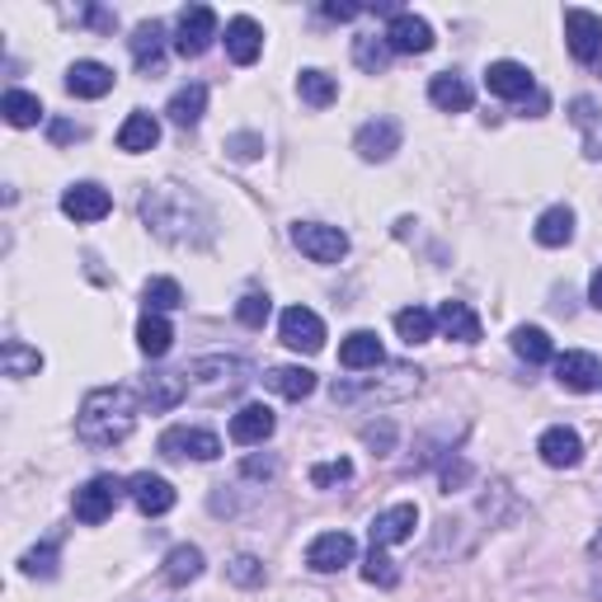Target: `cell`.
<instances>
[{
	"label": "cell",
	"instance_id": "obj_1",
	"mask_svg": "<svg viewBox=\"0 0 602 602\" xmlns=\"http://www.w3.org/2000/svg\"><path fill=\"white\" fill-rule=\"evenodd\" d=\"M142 222L165 245H208L212 240V212L184 184H160V189L142 193Z\"/></svg>",
	"mask_w": 602,
	"mask_h": 602
},
{
	"label": "cell",
	"instance_id": "obj_2",
	"mask_svg": "<svg viewBox=\"0 0 602 602\" xmlns=\"http://www.w3.org/2000/svg\"><path fill=\"white\" fill-rule=\"evenodd\" d=\"M142 414V391L132 387H99L80 400L76 410V438L86 448H118L128 443V433L137 429Z\"/></svg>",
	"mask_w": 602,
	"mask_h": 602
},
{
	"label": "cell",
	"instance_id": "obj_3",
	"mask_svg": "<svg viewBox=\"0 0 602 602\" xmlns=\"http://www.w3.org/2000/svg\"><path fill=\"white\" fill-rule=\"evenodd\" d=\"M419 381H424V372L410 368V363H381L377 377H339L330 381V400L334 405H372V400H405L419 391Z\"/></svg>",
	"mask_w": 602,
	"mask_h": 602
},
{
	"label": "cell",
	"instance_id": "obj_4",
	"mask_svg": "<svg viewBox=\"0 0 602 602\" xmlns=\"http://www.w3.org/2000/svg\"><path fill=\"white\" fill-rule=\"evenodd\" d=\"M123 494H128V480H118V475H90L86 485L76 490L71 509H76L80 523L99 528L104 518H113V509H118V504H123Z\"/></svg>",
	"mask_w": 602,
	"mask_h": 602
},
{
	"label": "cell",
	"instance_id": "obj_5",
	"mask_svg": "<svg viewBox=\"0 0 602 602\" xmlns=\"http://www.w3.org/2000/svg\"><path fill=\"white\" fill-rule=\"evenodd\" d=\"M184 372H189L193 387H203V391H212V395L250 387V363H245V358H193Z\"/></svg>",
	"mask_w": 602,
	"mask_h": 602
},
{
	"label": "cell",
	"instance_id": "obj_6",
	"mask_svg": "<svg viewBox=\"0 0 602 602\" xmlns=\"http://www.w3.org/2000/svg\"><path fill=\"white\" fill-rule=\"evenodd\" d=\"M292 245L311 259V264H339L349 254V235L339 227H325V222H297L292 227Z\"/></svg>",
	"mask_w": 602,
	"mask_h": 602
},
{
	"label": "cell",
	"instance_id": "obj_7",
	"mask_svg": "<svg viewBox=\"0 0 602 602\" xmlns=\"http://www.w3.org/2000/svg\"><path fill=\"white\" fill-rule=\"evenodd\" d=\"M160 456H170V461H217L222 456V438H217L212 429H189V424H174L160 433Z\"/></svg>",
	"mask_w": 602,
	"mask_h": 602
},
{
	"label": "cell",
	"instance_id": "obj_8",
	"mask_svg": "<svg viewBox=\"0 0 602 602\" xmlns=\"http://www.w3.org/2000/svg\"><path fill=\"white\" fill-rule=\"evenodd\" d=\"M278 339H283L292 353H320L325 349V320L311 307H288L278 315Z\"/></svg>",
	"mask_w": 602,
	"mask_h": 602
},
{
	"label": "cell",
	"instance_id": "obj_9",
	"mask_svg": "<svg viewBox=\"0 0 602 602\" xmlns=\"http://www.w3.org/2000/svg\"><path fill=\"white\" fill-rule=\"evenodd\" d=\"M217 38V10L212 6H189L179 14V33H174V52L179 57H203Z\"/></svg>",
	"mask_w": 602,
	"mask_h": 602
},
{
	"label": "cell",
	"instance_id": "obj_10",
	"mask_svg": "<svg viewBox=\"0 0 602 602\" xmlns=\"http://www.w3.org/2000/svg\"><path fill=\"white\" fill-rule=\"evenodd\" d=\"M565 43L574 62L593 67L602 57V19L593 10H565Z\"/></svg>",
	"mask_w": 602,
	"mask_h": 602
},
{
	"label": "cell",
	"instance_id": "obj_11",
	"mask_svg": "<svg viewBox=\"0 0 602 602\" xmlns=\"http://www.w3.org/2000/svg\"><path fill=\"white\" fill-rule=\"evenodd\" d=\"M400 137H405V132H400L395 118L381 113V118H372V123H363L353 132V151L363 160H372V165H381V160H391L400 151Z\"/></svg>",
	"mask_w": 602,
	"mask_h": 602
},
{
	"label": "cell",
	"instance_id": "obj_12",
	"mask_svg": "<svg viewBox=\"0 0 602 602\" xmlns=\"http://www.w3.org/2000/svg\"><path fill=\"white\" fill-rule=\"evenodd\" d=\"M387 43H391V52L419 57V52L433 48V24L424 14H414V10H395L391 24H387Z\"/></svg>",
	"mask_w": 602,
	"mask_h": 602
},
{
	"label": "cell",
	"instance_id": "obj_13",
	"mask_svg": "<svg viewBox=\"0 0 602 602\" xmlns=\"http://www.w3.org/2000/svg\"><path fill=\"white\" fill-rule=\"evenodd\" d=\"M353 555H358V541L349 532H320L307 546V565L315 574H334V570L353 565Z\"/></svg>",
	"mask_w": 602,
	"mask_h": 602
},
{
	"label": "cell",
	"instance_id": "obj_14",
	"mask_svg": "<svg viewBox=\"0 0 602 602\" xmlns=\"http://www.w3.org/2000/svg\"><path fill=\"white\" fill-rule=\"evenodd\" d=\"M62 212L71 217V222H104V217L113 212V198L109 189L90 184V179H80V184H71L62 193Z\"/></svg>",
	"mask_w": 602,
	"mask_h": 602
},
{
	"label": "cell",
	"instance_id": "obj_15",
	"mask_svg": "<svg viewBox=\"0 0 602 602\" xmlns=\"http://www.w3.org/2000/svg\"><path fill=\"white\" fill-rule=\"evenodd\" d=\"M414 528H419V509H414V504H391L387 513L372 518L368 536H372V546L387 551V546H400V541H410Z\"/></svg>",
	"mask_w": 602,
	"mask_h": 602
},
{
	"label": "cell",
	"instance_id": "obj_16",
	"mask_svg": "<svg viewBox=\"0 0 602 602\" xmlns=\"http://www.w3.org/2000/svg\"><path fill=\"white\" fill-rule=\"evenodd\" d=\"M189 391H193L189 372H155V377H147V387H142V405L151 414H165L174 405H184Z\"/></svg>",
	"mask_w": 602,
	"mask_h": 602
},
{
	"label": "cell",
	"instance_id": "obj_17",
	"mask_svg": "<svg viewBox=\"0 0 602 602\" xmlns=\"http://www.w3.org/2000/svg\"><path fill=\"white\" fill-rule=\"evenodd\" d=\"M128 499L137 509H142L147 518H160V513H170L174 509V485L165 475H151V471H137L128 480Z\"/></svg>",
	"mask_w": 602,
	"mask_h": 602
},
{
	"label": "cell",
	"instance_id": "obj_18",
	"mask_svg": "<svg viewBox=\"0 0 602 602\" xmlns=\"http://www.w3.org/2000/svg\"><path fill=\"white\" fill-rule=\"evenodd\" d=\"M128 48H132L137 71L160 76V67H165V24H160V19H147V24H137L132 38H128Z\"/></svg>",
	"mask_w": 602,
	"mask_h": 602
},
{
	"label": "cell",
	"instance_id": "obj_19",
	"mask_svg": "<svg viewBox=\"0 0 602 602\" xmlns=\"http://www.w3.org/2000/svg\"><path fill=\"white\" fill-rule=\"evenodd\" d=\"M536 452H541V461H546V466H555V471H570V466H579V461H584V443H579V433L565 429V424H555V429L541 433V438H536Z\"/></svg>",
	"mask_w": 602,
	"mask_h": 602
},
{
	"label": "cell",
	"instance_id": "obj_20",
	"mask_svg": "<svg viewBox=\"0 0 602 602\" xmlns=\"http://www.w3.org/2000/svg\"><path fill=\"white\" fill-rule=\"evenodd\" d=\"M273 429H278V419L269 405H245L231 414V443H240V448H264Z\"/></svg>",
	"mask_w": 602,
	"mask_h": 602
},
{
	"label": "cell",
	"instance_id": "obj_21",
	"mask_svg": "<svg viewBox=\"0 0 602 602\" xmlns=\"http://www.w3.org/2000/svg\"><path fill=\"white\" fill-rule=\"evenodd\" d=\"M485 90L499 99H532L536 94V80L523 62H490L485 67Z\"/></svg>",
	"mask_w": 602,
	"mask_h": 602
},
{
	"label": "cell",
	"instance_id": "obj_22",
	"mask_svg": "<svg viewBox=\"0 0 602 602\" xmlns=\"http://www.w3.org/2000/svg\"><path fill=\"white\" fill-rule=\"evenodd\" d=\"M555 381H560V387H565V391H579V395H584V391H598L602 387V363H598V358L593 353H565V358H555Z\"/></svg>",
	"mask_w": 602,
	"mask_h": 602
},
{
	"label": "cell",
	"instance_id": "obj_23",
	"mask_svg": "<svg viewBox=\"0 0 602 602\" xmlns=\"http://www.w3.org/2000/svg\"><path fill=\"white\" fill-rule=\"evenodd\" d=\"M259 52H264V29H259L250 14H235L227 24V57L235 67H254Z\"/></svg>",
	"mask_w": 602,
	"mask_h": 602
},
{
	"label": "cell",
	"instance_id": "obj_24",
	"mask_svg": "<svg viewBox=\"0 0 602 602\" xmlns=\"http://www.w3.org/2000/svg\"><path fill=\"white\" fill-rule=\"evenodd\" d=\"M381 363H387V353H381V339L372 330H353L344 344H339V368L344 372H368Z\"/></svg>",
	"mask_w": 602,
	"mask_h": 602
},
{
	"label": "cell",
	"instance_id": "obj_25",
	"mask_svg": "<svg viewBox=\"0 0 602 602\" xmlns=\"http://www.w3.org/2000/svg\"><path fill=\"white\" fill-rule=\"evenodd\" d=\"M433 320L448 339H456V344H480V315L466 307V301H443V307L433 311Z\"/></svg>",
	"mask_w": 602,
	"mask_h": 602
},
{
	"label": "cell",
	"instance_id": "obj_26",
	"mask_svg": "<svg viewBox=\"0 0 602 602\" xmlns=\"http://www.w3.org/2000/svg\"><path fill=\"white\" fill-rule=\"evenodd\" d=\"M113 71L104 67V62H71V71H67V90L76 94V99H104L109 90H113Z\"/></svg>",
	"mask_w": 602,
	"mask_h": 602
},
{
	"label": "cell",
	"instance_id": "obj_27",
	"mask_svg": "<svg viewBox=\"0 0 602 602\" xmlns=\"http://www.w3.org/2000/svg\"><path fill=\"white\" fill-rule=\"evenodd\" d=\"M160 142V118L147 113V109H137L123 118V128H118V151H132V155H142Z\"/></svg>",
	"mask_w": 602,
	"mask_h": 602
},
{
	"label": "cell",
	"instance_id": "obj_28",
	"mask_svg": "<svg viewBox=\"0 0 602 602\" xmlns=\"http://www.w3.org/2000/svg\"><path fill=\"white\" fill-rule=\"evenodd\" d=\"M165 113H170L174 128H184V132L198 128V123H203V113H208V86H198V80H193V86L174 90L170 104H165Z\"/></svg>",
	"mask_w": 602,
	"mask_h": 602
},
{
	"label": "cell",
	"instance_id": "obj_29",
	"mask_svg": "<svg viewBox=\"0 0 602 602\" xmlns=\"http://www.w3.org/2000/svg\"><path fill=\"white\" fill-rule=\"evenodd\" d=\"M532 235H536V245H546V250H560V245H570V240H574V212H570L565 203L546 208V212L536 217Z\"/></svg>",
	"mask_w": 602,
	"mask_h": 602
},
{
	"label": "cell",
	"instance_id": "obj_30",
	"mask_svg": "<svg viewBox=\"0 0 602 602\" xmlns=\"http://www.w3.org/2000/svg\"><path fill=\"white\" fill-rule=\"evenodd\" d=\"M429 99H433V109H443V113H466L475 94L456 71H443V76L429 80Z\"/></svg>",
	"mask_w": 602,
	"mask_h": 602
},
{
	"label": "cell",
	"instance_id": "obj_31",
	"mask_svg": "<svg viewBox=\"0 0 602 602\" xmlns=\"http://www.w3.org/2000/svg\"><path fill=\"white\" fill-rule=\"evenodd\" d=\"M570 118H574V128L584 132L589 160H602V104H598V99H589V94H579L570 104Z\"/></svg>",
	"mask_w": 602,
	"mask_h": 602
},
{
	"label": "cell",
	"instance_id": "obj_32",
	"mask_svg": "<svg viewBox=\"0 0 602 602\" xmlns=\"http://www.w3.org/2000/svg\"><path fill=\"white\" fill-rule=\"evenodd\" d=\"M0 372H6L10 381L38 377L43 372V353H38L33 344H24V339H6V349H0Z\"/></svg>",
	"mask_w": 602,
	"mask_h": 602
},
{
	"label": "cell",
	"instance_id": "obj_33",
	"mask_svg": "<svg viewBox=\"0 0 602 602\" xmlns=\"http://www.w3.org/2000/svg\"><path fill=\"white\" fill-rule=\"evenodd\" d=\"M264 387L278 391L283 400H307V395L315 391V372H311V368H297V363H288V368H269Z\"/></svg>",
	"mask_w": 602,
	"mask_h": 602
},
{
	"label": "cell",
	"instance_id": "obj_34",
	"mask_svg": "<svg viewBox=\"0 0 602 602\" xmlns=\"http://www.w3.org/2000/svg\"><path fill=\"white\" fill-rule=\"evenodd\" d=\"M198 574H203V551L189 546V541H184V546H174V551L165 555V570H160V579H165L170 589H184V584H193Z\"/></svg>",
	"mask_w": 602,
	"mask_h": 602
},
{
	"label": "cell",
	"instance_id": "obj_35",
	"mask_svg": "<svg viewBox=\"0 0 602 602\" xmlns=\"http://www.w3.org/2000/svg\"><path fill=\"white\" fill-rule=\"evenodd\" d=\"M170 344H174V330H170V320H165V315L147 311L142 320H137V349H142L147 358H165Z\"/></svg>",
	"mask_w": 602,
	"mask_h": 602
},
{
	"label": "cell",
	"instance_id": "obj_36",
	"mask_svg": "<svg viewBox=\"0 0 602 602\" xmlns=\"http://www.w3.org/2000/svg\"><path fill=\"white\" fill-rule=\"evenodd\" d=\"M509 344H513V353L523 358V363H532V368H536V363H551V358H555L551 334L541 330V325H518Z\"/></svg>",
	"mask_w": 602,
	"mask_h": 602
},
{
	"label": "cell",
	"instance_id": "obj_37",
	"mask_svg": "<svg viewBox=\"0 0 602 602\" xmlns=\"http://www.w3.org/2000/svg\"><path fill=\"white\" fill-rule=\"evenodd\" d=\"M297 94H301V104H311V109H330L339 99V80L325 76V71H315V67H307L297 76Z\"/></svg>",
	"mask_w": 602,
	"mask_h": 602
},
{
	"label": "cell",
	"instance_id": "obj_38",
	"mask_svg": "<svg viewBox=\"0 0 602 602\" xmlns=\"http://www.w3.org/2000/svg\"><path fill=\"white\" fill-rule=\"evenodd\" d=\"M0 113H6L10 128H33V123H43V99L29 94V90H6Z\"/></svg>",
	"mask_w": 602,
	"mask_h": 602
},
{
	"label": "cell",
	"instance_id": "obj_39",
	"mask_svg": "<svg viewBox=\"0 0 602 602\" xmlns=\"http://www.w3.org/2000/svg\"><path fill=\"white\" fill-rule=\"evenodd\" d=\"M353 62L358 71H368V76H381L391 67V43H387V33H363V38H353Z\"/></svg>",
	"mask_w": 602,
	"mask_h": 602
},
{
	"label": "cell",
	"instance_id": "obj_40",
	"mask_svg": "<svg viewBox=\"0 0 602 602\" xmlns=\"http://www.w3.org/2000/svg\"><path fill=\"white\" fill-rule=\"evenodd\" d=\"M433 330H438L433 311H424V307H405V311H395V334L405 339V344H429Z\"/></svg>",
	"mask_w": 602,
	"mask_h": 602
},
{
	"label": "cell",
	"instance_id": "obj_41",
	"mask_svg": "<svg viewBox=\"0 0 602 602\" xmlns=\"http://www.w3.org/2000/svg\"><path fill=\"white\" fill-rule=\"evenodd\" d=\"M142 301H147V311L165 315V311H179V307H184V288H179L174 278H151V283L142 288Z\"/></svg>",
	"mask_w": 602,
	"mask_h": 602
},
{
	"label": "cell",
	"instance_id": "obj_42",
	"mask_svg": "<svg viewBox=\"0 0 602 602\" xmlns=\"http://www.w3.org/2000/svg\"><path fill=\"white\" fill-rule=\"evenodd\" d=\"M269 311H273V297H269V292H245V297L235 301V320H240L245 330H264Z\"/></svg>",
	"mask_w": 602,
	"mask_h": 602
},
{
	"label": "cell",
	"instance_id": "obj_43",
	"mask_svg": "<svg viewBox=\"0 0 602 602\" xmlns=\"http://www.w3.org/2000/svg\"><path fill=\"white\" fill-rule=\"evenodd\" d=\"M363 579H368V584H377V589H395L400 584V570H395V560L387 551L372 546L368 560H363Z\"/></svg>",
	"mask_w": 602,
	"mask_h": 602
},
{
	"label": "cell",
	"instance_id": "obj_44",
	"mask_svg": "<svg viewBox=\"0 0 602 602\" xmlns=\"http://www.w3.org/2000/svg\"><path fill=\"white\" fill-rule=\"evenodd\" d=\"M19 570H24L29 579H52L57 574V536L43 541V546L24 551V560H19Z\"/></svg>",
	"mask_w": 602,
	"mask_h": 602
},
{
	"label": "cell",
	"instance_id": "obj_45",
	"mask_svg": "<svg viewBox=\"0 0 602 602\" xmlns=\"http://www.w3.org/2000/svg\"><path fill=\"white\" fill-rule=\"evenodd\" d=\"M344 480H353V461L349 456L315 461V466H311V485L315 490H334V485H344Z\"/></svg>",
	"mask_w": 602,
	"mask_h": 602
},
{
	"label": "cell",
	"instance_id": "obj_46",
	"mask_svg": "<svg viewBox=\"0 0 602 602\" xmlns=\"http://www.w3.org/2000/svg\"><path fill=\"white\" fill-rule=\"evenodd\" d=\"M227 574H231V584H240V589H259V584H264V560H259V555H235L227 565Z\"/></svg>",
	"mask_w": 602,
	"mask_h": 602
},
{
	"label": "cell",
	"instance_id": "obj_47",
	"mask_svg": "<svg viewBox=\"0 0 602 602\" xmlns=\"http://www.w3.org/2000/svg\"><path fill=\"white\" fill-rule=\"evenodd\" d=\"M363 443L377 456H391L395 452V419H377V424H363Z\"/></svg>",
	"mask_w": 602,
	"mask_h": 602
},
{
	"label": "cell",
	"instance_id": "obj_48",
	"mask_svg": "<svg viewBox=\"0 0 602 602\" xmlns=\"http://www.w3.org/2000/svg\"><path fill=\"white\" fill-rule=\"evenodd\" d=\"M227 151L235 160H259V151H264V137H259V132H235V137H227Z\"/></svg>",
	"mask_w": 602,
	"mask_h": 602
},
{
	"label": "cell",
	"instance_id": "obj_49",
	"mask_svg": "<svg viewBox=\"0 0 602 602\" xmlns=\"http://www.w3.org/2000/svg\"><path fill=\"white\" fill-rule=\"evenodd\" d=\"M461 485H471V461L466 456H448L443 461V490H461Z\"/></svg>",
	"mask_w": 602,
	"mask_h": 602
},
{
	"label": "cell",
	"instance_id": "obj_50",
	"mask_svg": "<svg viewBox=\"0 0 602 602\" xmlns=\"http://www.w3.org/2000/svg\"><path fill=\"white\" fill-rule=\"evenodd\" d=\"M240 475H245V480H273L278 475V456H245V461H240Z\"/></svg>",
	"mask_w": 602,
	"mask_h": 602
},
{
	"label": "cell",
	"instance_id": "obj_51",
	"mask_svg": "<svg viewBox=\"0 0 602 602\" xmlns=\"http://www.w3.org/2000/svg\"><path fill=\"white\" fill-rule=\"evenodd\" d=\"M48 137H52V142H80V137H86V128H76V123H67V118H52V128H48Z\"/></svg>",
	"mask_w": 602,
	"mask_h": 602
},
{
	"label": "cell",
	"instance_id": "obj_52",
	"mask_svg": "<svg viewBox=\"0 0 602 602\" xmlns=\"http://www.w3.org/2000/svg\"><path fill=\"white\" fill-rule=\"evenodd\" d=\"M363 10H368V6H334V0H330V6H320V14L334 19V24H349V19H358Z\"/></svg>",
	"mask_w": 602,
	"mask_h": 602
},
{
	"label": "cell",
	"instance_id": "obj_53",
	"mask_svg": "<svg viewBox=\"0 0 602 602\" xmlns=\"http://www.w3.org/2000/svg\"><path fill=\"white\" fill-rule=\"evenodd\" d=\"M86 24H94V29H104V33H113V29H118V14H109V10H99V6H90V10H86Z\"/></svg>",
	"mask_w": 602,
	"mask_h": 602
},
{
	"label": "cell",
	"instance_id": "obj_54",
	"mask_svg": "<svg viewBox=\"0 0 602 602\" xmlns=\"http://www.w3.org/2000/svg\"><path fill=\"white\" fill-rule=\"evenodd\" d=\"M589 301H593V311H602V269L589 278Z\"/></svg>",
	"mask_w": 602,
	"mask_h": 602
},
{
	"label": "cell",
	"instance_id": "obj_55",
	"mask_svg": "<svg viewBox=\"0 0 602 602\" xmlns=\"http://www.w3.org/2000/svg\"><path fill=\"white\" fill-rule=\"evenodd\" d=\"M589 555H593V560H602V528H598V536L589 541Z\"/></svg>",
	"mask_w": 602,
	"mask_h": 602
},
{
	"label": "cell",
	"instance_id": "obj_56",
	"mask_svg": "<svg viewBox=\"0 0 602 602\" xmlns=\"http://www.w3.org/2000/svg\"><path fill=\"white\" fill-rule=\"evenodd\" d=\"M598 598H602V584H598Z\"/></svg>",
	"mask_w": 602,
	"mask_h": 602
}]
</instances>
